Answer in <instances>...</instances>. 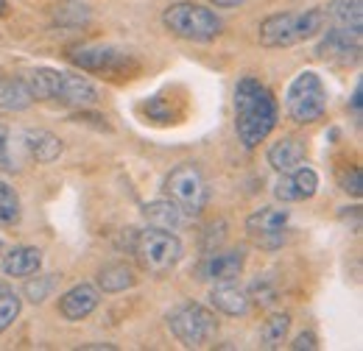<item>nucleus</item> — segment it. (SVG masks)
<instances>
[{
    "label": "nucleus",
    "instance_id": "1",
    "mask_svg": "<svg viewBox=\"0 0 363 351\" xmlns=\"http://www.w3.org/2000/svg\"><path fill=\"white\" fill-rule=\"evenodd\" d=\"M277 100L257 79L246 76L235 84V129L246 148H257L277 126Z\"/></svg>",
    "mask_w": 363,
    "mask_h": 351
},
{
    "label": "nucleus",
    "instance_id": "2",
    "mask_svg": "<svg viewBox=\"0 0 363 351\" xmlns=\"http://www.w3.org/2000/svg\"><path fill=\"white\" fill-rule=\"evenodd\" d=\"M324 31V8H305V11H285L272 14L260 23L257 40L263 47H291L308 42Z\"/></svg>",
    "mask_w": 363,
    "mask_h": 351
},
{
    "label": "nucleus",
    "instance_id": "3",
    "mask_svg": "<svg viewBox=\"0 0 363 351\" xmlns=\"http://www.w3.org/2000/svg\"><path fill=\"white\" fill-rule=\"evenodd\" d=\"M162 23L171 34L187 42H210L221 34V17L201 3H174L165 8Z\"/></svg>",
    "mask_w": 363,
    "mask_h": 351
},
{
    "label": "nucleus",
    "instance_id": "4",
    "mask_svg": "<svg viewBox=\"0 0 363 351\" xmlns=\"http://www.w3.org/2000/svg\"><path fill=\"white\" fill-rule=\"evenodd\" d=\"M285 112L294 123L311 126L327 112V87L313 70H302L285 89Z\"/></svg>",
    "mask_w": 363,
    "mask_h": 351
},
{
    "label": "nucleus",
    "instance_id": "5",
    "mask_svg": "<svg viewBox=\"0 0 363 351\" xmlns=\"http://www.w3.org/2000/svg\"><path fill=\"white\" fill-rule=\"evenodd\" d=\"M168 329L184 349H204L216 338V315L201 304L184 301L168 312Z\"/></svg>",
    "mask_w": 363,
    "mask_h": 351
},
{
    "label": "nucleus",
    "instance_id": "6",
    "mask_svg": "<svg viewBox=\"0 0 363 351\" xmlns=\"http://www.w3.org/2000/svg\"><path fill=\"white\" fill-rule=\"evenodd\" d=\"M135 257L148 273H168L182 260V240L174 231L148 226L135 237Z\"/></svg>",
    "mask_w": 363,
    "mask_h": 351
},
{
    "label": "nucleus",
    "instance_id": "7",
    "mask_svg": "<svg viewBox=\"0 0 363 351\" xmlns=\"http://www.w3.org/2000/svg\"><path fill=\"white\" fill-rule=\"evenodd\" d=\"M165 195L184 215H199L210 201V187H207L201 168H196L193 162L177 165L165 178Z\"/></svg>",
    "mask_w": 363,
    "mask_h": 351
},
{
    "label": "nucleus",
    "instance_id": "8",
    "mask_svg": "<svg viewBox=\"0 0 363 351\" xmlns=\"http://www.w3.org/2000/svg\"><path fill=\"white\" fill-rule=\"evenodd\" d=\"M291 212L279 207H263L246 218V231L260 248H279L285 243V229H288Z\"/></svg>",
    "mask_w": 363,
    "mask_h": 351
},
{
    "label": "nucleus",
    "instance_id": "9",
    "mask_svg": "<svg viewBox=\"0 0 363 351\" xmlns=\"http://www.w3.org/2000/svg\"><path fill=\"white\" fill-rule=\"evenodd\" d=\"M327 31L361 42L363 37V0H330L324 8Z\"/></svg>",
    "mask_w": 363,
    "mask_h": 351
},
{
    "label": "nucleus",
    "instance_id": "10",
    "mask_svg": "<svg viewBox=\"0 0 363 351\" xmlns=\"http://www.w3.org/2000/svg\"><path fill=\"white\" fill-rule=\"evenodd\" d=\"M50 100H56L62 106H73V109H87V106L98 103V89L92 87V81H87L84 76L56 70Z\"/></svg>",
    "mask_w": 363,
    "mask_h": 351
},
{
    "label": "nucleus",
    "instance_id": "11",
    "mask_svg": "<svg viewBox=\"0 0 363 351\" xmlns=\"http://www.w3.org/2000/svg\"><path fill=\"white\" fill-rule=\"evenodd\" d=\"M318 192V176L313 168H305L299 165L296 171L291 173H282L277 187H274V195L285 204H296V201H311Z\"/></svg>",
    "mask_w": 363,
    "mask_h": 351
},
{
    "label": "nucleus",
    "instance_id": "12",
    "mask_svg": "<svg viewBox=\"0 0 363 351\" xmlns=\"http://www.w3.org/2000/svg\"><path fill=\"white\" fill-rule=\"evenodd\" d=\"M246 254L240 248H229V251H216L210 254L204 263L199 265V279L221 284V282H235L243 273Z\"/></svg>",
    "mask_w": 363,
    "mask_h": 351
},
{
    "label": "nucleus",
    "instance_id": "13",
    "mask_svg": "<svg viewBox=\"0 0 363 351\" xmlns=\"http://www.w3.org/2000/svg\"><path fill=\"white\" fill-rule=\"evenodd\" d=\"M101 304V293L95 284H76L59 299V312L65 321H84Z\"/></svg>",
    "mask_w": 363,
    "mask_h": 351
},
{
    "label": "nucleus",
    "instance_id": "14",
    "mask_svg": "<svg viewBox=\"0 0 363 351\" xmlns=\"http://www.w3.org/2000/svg\"><path fill=\"white\" fill-rule=\"evenodd\" d=\"M40 267H43V251L34 248V246H14V248L6 251L3 260H0L3 276H11V279H28V276H34Z\"/></svg>",
    "mask_w": 363,
    "mask_h": 351
},
{
    "label": "nucleus",
    "instance_id": "15",
    "mask_svg": "<svg viewBox=\"0 0 363 351\" xmlns=\"http://www.w3.org/2000/svg\"><path fill=\"white\" fill-rule=\"evenodd\" d=\"M70 62L84 67V70H98V73H115L126 56L115 47H73L70 50Z\"/></svg>",
    "mask_w": 363,
    "mask_h": 351
},
{
    "label": "nucleus",
    "instance_id": "16",
    "mask_svg": "<svg viewBox=\"0 0 363 351\" xmlns=\"http://www.w3.org/2000/svg\"><path fill=\"white\" fill-rule=\"evenodd\" d=\"M23 148L28 151V156L31 159H37V162H56L59 156H62V151H65V145H62V139L56 137V134L45 132V129H26L23 132Z\"/></svg>",
    "mask_w": 363,
    "mask_h": 351
},
{
    "label": "nucleus",
    "instance_id": "17",
    "mask_svg": "<svg viewBox=\"0 0 363 351\" xmlns=\"http://www.w3.org/2000/svg\"><path fill=\"white\" fill-rule=\"evenodd\" d=\"M210 304H213V309H218V312H224V315H232V318L246 315L249 307H252L249 293L240 290L235 282L213 284V290H210Z\"/></svg>",
    "mask_w": 363,
    "mask_h": 351
},
{
    "label": "nucleus",
    "instance_id": "18",
    "mask_svg": "<svg viewBox=\"0 0 363 351\" xmlns=\"http://www.w3.org/2000/svg\"><path fill=\"white\" fill-rule=\"evenodd\" d=\"M269 165L277 173H291L305 165V145L296 137H282L269 148Z\"/></svg>",
    "mask_w": 363,
    "mask_h": 351
},
{
    "label": "nucleus",
    "instance_id": "19",
    "mask_svg": "<svg viewBox=\"0 0 363 351\" xmlns=\"http://www.w3.org/2000/svg\"><path fill=\"white\" fill-rule=\"evenodd\" d=\"M321 42H318L316 53L318 59L324 62H335V64H350V62H358L361 56V42L355 40H347V37H338L333 31H321Z\"/></svg>",
    "mask_w": 363,
    "mask_h": 351
},
{
    "label": "nucleus",
    "instance_id": "20",
    "mask_svg": "<svg viewBox=\"0 0 363 351\" xmlns=\"http://www.w3.org/2000/svg\"><path fill=\"white\" fill-rule=\"evenodd\" d=\"M34 103V95L26 79H3L0 76V109L3 112H26Z\"/></svg>",
    "mask_w": 363,
    "mask_h": 351
},
{
    "label": "nucleus",
    "instance_id": "21",
    "mask_svg": "<svg viewBox=\"0 0 363 351\" xmlns=\"http://www.w3.org/2000/svg\"><path fill=\"white\" fill-rule=\"evenodd\" d=\"M143 218L148 220V226L154 229H165V231H177L182 223H184V212L179 207L165 198V201H154V204H145L143 207Z\"/></svg>",
    "mask_w": 363,
    "mask_h": 351
},
{
    "label": "nucleus",
    "instance_id": "22",
    "mask_svg": "<svg viewBox=\"0 0 363 351\" xmlns=\"http://www.w3.org/2000/svg\"><path fill=\"white\" fill-rule=\"evenodd\" d=\"M135 284H137V276L129 265L115 263L98 270V287L104 293H123V290H129Z\"/></svg>",
    "mask_w": 363,
    "mask_h": 351
},
{
    "label": "nucleus",
    "instance_id": "23",
    "mask_svg": "<svg viewBox=\"0 0 363 351\" xmlns=\"http://www.w3.org/2000/svg\"><path fill=\"white\" fill-rule=\"evenodd\" d=\"M288 329H291V315H285V312L272 315L260 329V346L263 349H279L285 335H288Z\"/></svg>",
    "mask_w": 363,
    "mask_h": 351
},
{
    "label": "nucleus",
    "instance_id": "24",
    "mask_svg": "<svg viewBox=\"0 0 363 351\" xmlns=\"http://www.w3.org/2000/svg\"><path fill=\"white\" fill-rule=\"evenodd\" d=\"M20 220V195L11 184L0 181V226H14Z\"/></svg>",
    "mask_w": 363,
    "mask_h": 351
},
{
    "label": "nucleus",
    "instance_id": "25",
    "mask_svg": "<svg viewBox=\"0 0 363 351\" xmlns=\"http://www.w3.org/2000/svg\"><path fill=\"white\" fill-rule=\"evenodd\" d=\"M20 309H23L20 296H17L11 287L0 284V332H6V329H9V326L17 321Z\"/></svg>",
    "mask_w": 363,
    "mask_h": 351
},
{
    "label": "nucleus",
    "instance_id": "26",
    "mask_svg": "<svg viewBox=\"0 0 363 351\" xmlns=\"http://www.w3.org/2000/svg\"><path fill=\"white\" fill-rule=\"evenodd\" d=\"M50 287H53V279H50V276H37V282H28L26 296H28L34 304H40V301H45L48 299Z\"/></svg>",
    "mask_w": 363,
    "mask_h": 351
},
{
    "label": "nucleus",
    "instance_id": "27",
    "mask_svg": "<svg viewBox=\"0 0 363 351\" xmlns=\"http://www.w3.org/2000/svg\"><path fill=\"white\" fill-rule=\"evenodd\" d=\"M0 168L3 171H14L11 159H9V129L0 126Z\"/></svg>",
    "mask_w": 363,
    "mask_h": 351
},
{
    "label": "nucleus",
    "instance_id": "28",
    "mask_svg": "<svg viewBox=\"0 0 363 351\" xmlns=\"http://www.w3.org/2000/svg\"><path fill=\"white\" fill-rule=\"evenodd\" d=\"M296 351H302V349H308V351H313V349H318V343H316V335L313 332H302L294 343H291Z\"/></svg>",
    "mask_w": 363,
    "mask_h": 351
},
{
    "label": "nucleus",
    "instance_id": "29",
    "mask_svg": "<svg viewBox=\"0 0 363 351\" xmlns=\"http://www.w3.org/2000/svg\"><path fill=\"white\" fill-rule=\"evenodd\" d=\"M347 192H352V195H361V173L358 171H352V178H347V187H344Z\"/></svg>",
    "mask_w": 363,
    "mask_h": 351
},
{
    "label": "nucleus",
    "instance_id": "30",
    "mask_svg": "<svg viewBox=\"0 0 363 351\" xmlns=\"http://www.w3.org/2000/svg\"><path fill=\"white\" fill-rule=\"evenodd\" d=\"M352 109H355V115H361V84L355 87V95H352Z\"/></svg>",
    "mask_w": 363,
    "mask_h": 351
},
{
    "label": "nucleus",
    "instance_id": "31",
    "mask_svg": "<svg viewBox=\"0 0 363 351\" xmlns=\"http://www.w3.org/2000/svg\"><path fill=\"white\" fill-rule=\"evenodd\" d=\"M216 6H221V8H232V6H240V3H246V0H213Z\"/></svg>",
    "mask_w": 363,
    "mask_h": 351
},
{
    "label": "nucleus",
    "instance_id": "32",
    "mask_svg": "<svg viewBox=\"0 0 363 351\" xmlns=\"http://www.w3.org/2000/svg\"><path fill=\"white\" fill-rule=\"evenodd\" d=\"M3 14H9V3H6V0H0V17H3Z\"/></svg>",
    "mask_w": 363,
    "mask_h": 351
},
{
    "label": "nucleus",
    "instance_id": "33",
    "mask_svg": "<svg viewBox=\"0 0 363 351\" xmlns=\"http://www.w3.org/2000/svg\"><path fill=\"white\" fill-rule=\"evenodd\" d=\"M0 254H3V240H0Z\"/></svg>",
    "mask_w": 363,
    "mask_h": 351
}]
</instances>
